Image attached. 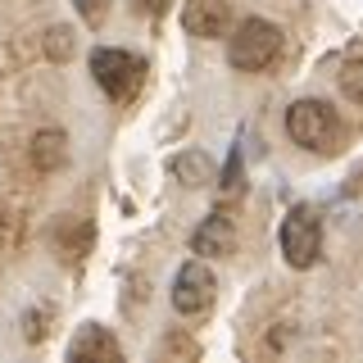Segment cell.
<instances>
[{"mask_svg": "<svg viewBox=\"0 0 363 363\" xmlns=\"http://www.w3.org/2000/svg\"><path fill=\"white\" fill-rule=\"evenodd\" d=\"M232 245H236V232H232V218L227 213H213L204 227H196V236H191V250L196 255H232Z\"/></svg>", "mask_w": 363, "mask_h": 363, "instance_id": "cell-7", "label": "cell"}, {"mask_svg": "<svg viewBox=\"0 0 363 363\" xmlns=\"http://www.w3.org/2000/svg\"><path fill=\"white\" fill-rule=\"evenodd\" d=\"M281 50V28L268 18H245L227 32V64L236 73H264Z\"/></svg>", "mask_w": 363, "mask_h": 363, "instance_id": "cell-1", "label": "cell"}, {"mask_svg": "<svg viewBox=\"0 0 363 363\" xmlns=\"http://www.w3.org/2000/svg\"><path fill=\"white\" fill-rule=\"evenodd\" d=\"M164 5H168V0H141V9H150V14H159Z\"/></svg>", "mask_w": 363, "mask_h": 363, "instance_id": "cell-13", "label": "cell"}, {"mask_svg": "<svg viewBox=\"0 0 363 363\" xmlns=\"http://www.w3.org/2000/svg\"><path fill=\"white\" fill-rule=\"evenodd\" d=\"M213 272H209V264H200V259H191L186 268L177 272V281H173V309L177 313H186V318H196V313H204L213 304Z\"/></svg>", "mask_w": 363, "mask_h": 363, "instance_id": "cell-5", "label": "cell"}, {"mask_svg": "<svg viewBox=\"0 0 363 363\" xmlns=\"http://www.w3.org/2000/svg\"><path fill=\"white\" fill-rule=\"evenodd\" d=\"M182 28L191 37H227L232 32V0H186L182 5Z\"/></svg>", "mask_w": 363, "mask_h": 363, "instance_id": "cell-6", "label": "cell"}, {"mask_svg": "<svg viewBox=\"0 0 363 363\" xmlns=\"http://www.w3.org/2000/svg\"><path fill=\"white\" fill-rule=\"evenodd\" d=\"M173 173L186 182V186H204V182H209V164H204L200 155H182V159H173Z\"/></svg>", "mask_w": 363, "mask_h": 363, "instance_id": "cell-10", "label": "cell"}, {"mask_svg": "<svg viewBox=\"0 0 363 363\" xmlns=\"http://www.w3.org/2000/svg\"><path fill=\"white\" fill-rule=\"evenodd\" d=\"M318 250H323V223L313 218V209H291L281 218V255H286L291 268H313Z\"/></svg>", "mask_w": 363, "mask_h": 363, "instance_id": "cell-3", "label": "cell"}, {"mask_svg": "<svg viewBox=\"0 0 363 363\" xmlns=\"http://www.w3.org/2000/svg\"><path fill=\"white\" fill-rule=\"evenodd\" d=\"M68 359H123V350H118V340H113L105 327H82V332L73 336V345H68Z\"/></svg>", "mask_w": 363, "mask_h": 363, "instance_id": "cell-8", "label": "cell"}, {"mask_svg": "<svg viewBox=\"0 0 363 363\" xmlns=\"http://www.w3.org/2000/svg\"><path fill=\"white\" fill-rule=\"evenodd\" d=\"M336 132H340V123H336V109L327 100H295L286 109V136L295 145H304V150L332 145Z\"/></svg>", "mask_w": 363, "mask_h": 363, "instance_id": "cell-2", "label": "cell"}, {"mask_svg": "<svg viewBox=\"0 0 363 363\" xmlns=\"http://www.w3.org/2000/svg\"><path fill=\"white\" fill-rule=\"evenodd\" d=\"M340 91H345L354 105H363V60H350L340 68Z\"/></svg>", "mask_w": 363, "mask_h": 363, "instance_id": "cell-11", "label": "cell"}, {"mask_svg": "<svg viewBox=\"0 0 363 363\" xmlns=\"http://www.w3.org/2000/svg\"><path fill=\"white\" fill-rule=\"evenodd\" d=\"M64 136L60 132H37V141H32V164L41 168V173H55V168L64 164Z\"/></svg>", "mask_w": 363, "mask_h": 363, "instance_id": "cell-9", "label": "cell"}, {"mask_svg": "<svg viewBox=\"0 0 363 363\" xmlns=\"http://www.w3.org/2000/svg\"><path fill=\"white\" fill-rule=\"evenodd\" d=\"M77 5H82V14H86L91 23H100V9H96V0H77Z\"/></svg>", "mask_w": 363, "mask_h": 363, "instance_id": "cell-12", "label": "cell"}, {"mask_svg": "<svg viewBox=\"0 0 363 363\" xmlns=\"http://www.w3.org/2000/svg\"><path fill=\"white\" fill-rule=\"evenodd\" d=\"M91 77H96V86L105 91L113 100H128L136 82H141V64L132 60L128 50H113V45H100L96 55H91Z\"/></svg>", "mask_w": 363, "mask_h": 363, "instance_id": "cell-4", "label": "cell"}]
</instances>
